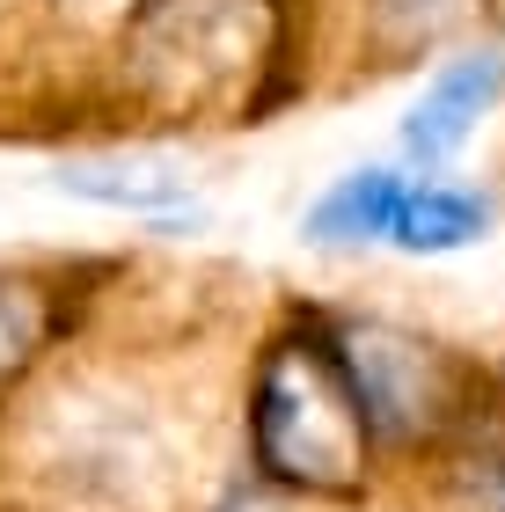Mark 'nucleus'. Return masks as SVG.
I'll return each mask as SVG.
<instances>
[{"instance_id": "nucleus-7", "label": "nucleus", "mask_w": 505, "mask_h": 512, "mask_svg": "<svg viewBox=\"0 0 505 512\" xmlns=\"http://www.w3.org/2000/svg\"><path fill=\"white\" fill-rule=\"evenodd\" d=\"M59 286H44L30 271H0V381L15 366H30L44 344L59 337Z\"/></svg>"}, {"instance_id": "nucleus-8", "label": "nucleus", "mask_w": 505, "mask_h": 512, "mask_svg": "<svg viewBox=\"0 0 505 512\" xmlns=\"http://www.w3.org/2000/svg\"><path fill=\"white\" fill-rule=\"evenodd\" d=\"M66 191L96 198V205H118V213H154V205H183L191 198V183L169 176V169H132V161H118V169H66Z\"/></svg>"}, {"instance_id": "nucleus-9", "label": "nucleus", "mask_w": 505, "mask_h": 512, "mask_svg": "<svg viewBox=\"0 0 505 512\" xmlns=\"http://www.w3.org/2000/svg\"><path fill=\"white\" fill-rule=\"evenodd\" d=\"M366 15H374V37L388 52H425V44L462 30L476 0H366Z\"/></svg>"}, {"instance_id": "nucleus-6", "label": "nucleus", "mask_w": 505, "mask_h": 512, "mask_svg": "<svg viewBox=\"0 0 505 512\" xmlns=\"http://www.w3.org/2000/svg\"><path fill=\"white\" fill-rule=\"evenodd\" d=\"M403 183H410V169H388V161L344 169L330 191L308 205L301 235H308L315 249H374V242H388V220H396Z\"/></svg>"}, {"instance_id": "nucleus-5", "label": "nucleus", "mask_w": 505, "mask_h": 512, "mask_svg": "<svg viewBox=\"0 0 505 512\" xmlns=\"http://www.w3.org/2000/svg\"><path fill=\"white\" fill-rule=\"evenodd\" d=\"M484 235H491V191L454 183L440 169H410L403 198H396V220H388V249H403V256H454V249H469Z\"/></svg>"}, {"instance_id": "nucleus-4", "label": "nucleus", "mask_w": 505, "mask_h": 512, "mask_svg": "<svg viewBox=\"0 0 505 512\" xmlns=\"http://www.w3.org/2000/svg\"><path fill=\"white\" fill-rule=\"evenodd\" d=\"M498 103H505V44H476V52L440 59L432 81H425V96L410 103V118L396 132L403 161L410 169H447Z\"/></svg>"}, {"instance_id": "nucleus-3", "label": "nucleus", "mask_w": 505, "mask_h": 512, "mask_svg": "<svg viewBox=\"0 0 505 512\" xmlns=\"http://www.w3.org/2000/svg\"><path fill=\"white\" fill-rule=\"evenodd\" d=\"M337 344H344V366H352L359 381V403L374 417V439L388 447H410V439L440 432L462 417V388H469V366L447 352V344H432L418 330H403V322H330Z\"/></svg>"}, {"instance_id": "nucleus-2", "label": "nucleus", "mask_w": 505, "mask_h": 512, "mask_svg": "<svg viewBox=\"0 0 505 512\" xmlns=\"http://www.w3.org/2000/svg\"><path fill=\"white\" fill-rule=\"evenodd\" d=\"M286 52L279 0H154L132 30V74L154 110L176 125L198 118H249L257 125V81Z\"/></svg>"}, {"instance_id": "nucleus-1", "label": "nucleus", "mask_w": 505, "mask_h": 512, "mask_svg": "<svg viewBox=\"0 0 505 512\" xmlns=\"http://www.w3.org/2000/svg\"><path fill=\"white\" fill-rule=\"evenodd\" d=\"M374 417L323 315L286 322L249 374V454L257 476L301 498H359L374 469Z\"/></svg>"}]
</instances>
